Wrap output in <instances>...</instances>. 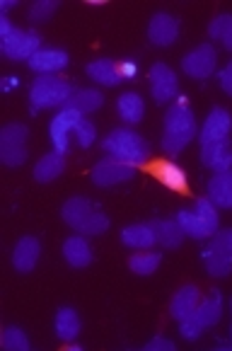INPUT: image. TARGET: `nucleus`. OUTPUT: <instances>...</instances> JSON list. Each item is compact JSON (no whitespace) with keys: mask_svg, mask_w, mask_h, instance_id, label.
<instances>
[{"mask_svg":"<svg viewBox=\"0 0 232 351\" xmlns=\"http://www.w3.org/2000/svg\"><path fill=\"white\" fill-rule=\"evenodd\" d=\"M175 221L179 223V228L184 230L186 238H194V240H211L220 230L218 206L208 197L196 199L191 208L177 211Z\"/></svg>","mask_w":232,"mask_h":351,"instance_id":"obj_3","label":"nucleus"},{"mask_svg":"<svg viewBox=\"0 0 232 351\" xmlns=\"http://www.w3.org/2000/svg\"><path fill=\"white\" fill-rule=\"evenodd\" d=\"M0 344H3V349L5 351H29L31 349V341L29 337H27L25 330H20V327L10 325L3 330V335H0Z\"/></svg>","mask_w":232,"mask_h":351,"instance_id":"obj_32","label":"nucleus"},{"mask_svg":"<svg viewBox=\"0 0 232 351\" xmlns=\"http://www.w3.org/2000/svg\"><path fill=\"white\" fill-rule=\"evenodd\" d=\"M121 245H126L133 252H143V250H153L157 245L155 238L153 223H131L121 230Z\"/></svg>","mask_w":232,"mask_h":351,"instance_id":"obj_18","label":"nucleus"},{"mask_svg":"<svg viewBox=\"0 0 232 351\" xmlns=\"http://www.w3.org/2000/svg\"><path fill=\"white\" fill-rule=\"evenodd\" d=\"M119 73L124 80H133V77H138V63L133 58H124V61H119Z\"/></svg>","mask_w":232,"mask_h":351,"instance_id":"obj_38","label":"nucleus"},{"mask_svg":"<svg viewBox=\"0 0 232 351\" xmlns=\"http://www.w3.org/2000/svg\"><path fill=\"white\" fill-rule=\"evenodd\" d=\"M73 141L77 143V148H83V150L92 148L94 141H97V126L83 117V119L75 124V129H73Z\"/></svg>","mask_w":232,"mask_h":351,"instance_id":"obj_33","label":"nucleus"},{"mask_svg":"<svg viewBox=\"0 0 232 351\" xmlns=\"http://www.w3.org/2000/svg\"><path fill=\"white\" fill-rule=\"evenodd\" d=\"M150 172H153L155 180L160 182V184H165L167 189L179 191V194H186V189H189V177H186V172L181 170L177 162L167 160V158L155 160L153 165H150Z\"/></svg>","mask_w":232,"mask_h":351,"instance_id":"obj_17","label":"nucleus"},{"mask_svg":"<svg viewBox=\"0 0 232 351\" xmlns=\"http://www.w3.org/2000/svg\"><path fill=\"white\" fill-rule=\"evenodd\" d=\"M179 335L184 337L186 341H196L198 337L203 335V325L196 320V317L191 315V317H186V320L179 322Z\"/></svg>","mask_w":232,"mask_h":351,"instance_id":"obj_35","label":"nucleus"},{"mask_svg":"<svg viewBox=\"0 0 232 351\" xmlns=\"http://www.w3.org/2000/svg\"><path fill=\"white\" fill-rule=\"evenodd\" d=\"M179 39V20L170 12H155L148 22V42L153 47H172Z\"/></svg>","mask_w":232,"mask_h":351,"instance_id":"obj_14","label":"nucleus"},{"mask_svg":"<svg viewBox=\"0 0 232 351\" xmlns=\"http://www.w3.org/2000/svg\"><path fill=\"white\" fill-rule=\"evenodd\" d=\"M230 349H232V325H230Z\"/></svg>","mask_w":232,"mask_h":351,"instance_id":"obj_42","label":"nucleus"},{"mask_svg":"<svg viewBox=\"0 0 232 351\" xmlns=\"http://www.w3.org/2000/svg\"><path fill=\"white\" fill-rule=\"evenodd\" d=\"M56 10H58L56 0H36V3H31V8H29V20L34 22V25H42V22L51 20Z\"/></svg>","mask_w":232,"mask_h":351,"instance_id":"obj_34","label":"nucleus"},{"mask_svg":"<svg viewBox=\"0 0 232 351\" xmlns=\"http://www.w3.org/2000/svg\"><path fill=\"white\" fill-rule=\"evenodd\" d=\"M39 257H42V243L34 235H25L12 247V267L20 274H31L39 264Z\"/></svg>","mask_w":232,"mask_h":351,"instance_id":"obj_16","label":"nucleus"},{"mask_svg":"<svg viewBox=\"0 0 232 351\" xmlns=\"http://www.w3.org/2000/svg\"><path fill=\"white\" fill-rule=\"evenodd\" d=\"M153 228H155L157 245H162L165 250L181 247V243L186 240L184 230H181L179 223H177L175 218H160V221H153Z\"/></svg>","mask_w":232,"mask_h":351,"instance_id":"obj_26","label":"nucleus"},{"mask_svg":"<svg viewBox=\"0 0 232 351\" xmlns=\"http://www.w3.org/2000/svg\"><path fill=\"white\" fill-rule=\"evenodd\" d=\"M218 83H220L222 93L230 95V97H232V61H227L225 68H222V71L218 73Z\"/></svg>","mask_w":232,"mask_h":351,"instance_id":"obj_37","label":"nucleus"},{"mask_svg":"<svg viewBox=\"0 0 232 351\" xmlns=\"http://www.w3.org/2000/svg\"><path fill=\"white\" fill-rule=\"evenodd\" d=\"M198 126L196 117H194V109L189 107V99L184 95L175 99V102L167 107L165 114V129H162V150L165 155H179L191 141L196 138Z\"/></svg>","mask_w":232,"mask_h":351,"instance_id":"obj_1","label":"nucleus"},{"mask_svg":"<svg viewBox=\"0 0 232 351\" xmlns=\"http://www.w3.org/2000/svg\"><path fill=\"white\" fill-rule=\"evenodd\" d=\"M208 199L218 208H232V170L213 172L208 180Z\"/></svg>","mask_w":232,"mask_h":351,"instance_id":"obj_24","label":"nucleus"},{"mask_svg":"<svg viewBox=\"0 0 232 351\" xmlns=\"http://www.w3.org/2000/svg\"><path fill=\"white\" fill-rule=\"evenodd\" d=\"M10 8H15V0H3V3H0V15H8Z\"/></svg>","mask_w":232,"mask_h":351,"instance_id":"obj_41","label":"nucleus"},{"mask_svg":"<svg viewBox=\"0 0 232 351\" xmlns=\"http://www.w3.org/2000/svg\"><path fill=\"white\" fill-rule=\"evenodd\" d=\"M116 114L126 124H140L145 117V99L138 93H121L116 99Z\"/></svg>","mask_w":232,"mask_h":351,"instance_id":"obj_28","label":"nucleus"},{"mask_svg":"<svg viewBox=\"0 0 232 351\" xmlns=\"http://www.w3.org/2000/svg\"><path fill=\"white\" fill-rule=\"evenodd\" d=\"M53 332H56V337L63 341V344L75 341L77 335L83 332V320H80V315H77V310L68 308V305L58 308L56 315H53Z\"/></svg>","mask_w":232,"mask_h":351,"instance_id":"obj_19","label":"nucleus"},{"mask_svg":"<svg viewBox=\"0 0 232 351\" xmlns=\"http://www.w3.org/2000/svg\"><path fill=\"white\" fill-rule=\"evenodd\" d=\"M162 264V254L155 250H143V252H133L129 257V269L136 276H150L157 271Z\"/></svg>","mask_w":232,"mask_h":351,"instance_id":"obj_30","label":"nucleus"},{"mask_svg":"<svg viewBox=\"0 0 232 351\" xmlns=\"http://www.w3.org/2000/svg\"><path fill=\"white\" fill-rule=\"evenodd\" d=\"M66 107L75 109V112H80L85 117V114H92L104 107V95L94 88H75Z\"/></svg>","mask_w":232,"mask_h":351,"instance_id":"obj_27","label":"nucleus"},{"mask_svg":"<svg viewBox=\"0 0 232 351\" xmlns=\"http://www.w3.org/2000/svg\"><path fill=\"white\" fill-rule=\"evenodd\" d=\"M194 317L201 322L203 330L218 325V322H220V317H222V295H220V291H211V295H208V298H201V303H198Z\"/></svg>","mask_w":232,"mask_h":351,"instance_id":"obj_29","label":"nucleus"},{"mask_svg":"<svg viewBox=\"0 0 232 351\" xmlns=\"http://www.w3.org/2000/svg\"><path fill=\"white\" fill-rule=\"evenodd\" d=\"M63 170H66V155L51 150V153L42 155L39 162L34 165V180L39 184H49V182L58 180L63 175Z\"/></svg>","mask_w":232,"mask_h":351,"instance_id":"obj_25","label":"nucleus"},{"mask_svg":"<svg viewBox=\"0 0 232 351\" xmlns=\"http://www.w3.org/2000/svg\"><path fill=\"white\" fill-rule=\"evenodd\" d=\"M83 119V114L75 112L70 107H63L56 112V117L49 124V136H51V145L56 153L68 155L70 150V138H73V129H75L77 121Z\"/></svg>","mask_w":232,"mask_h":351,"instance_id":"obj_11","label":"nucleus"},{"mask_svg":"<svg viewBox=\"0 0 232 351\" xmlns=\"http://www.w3.org/2000/svg\"><path fill=\"white\" fill-rule=\"evenodd\" d=\"M136 170L138 167L129 165V162H121L116 158H102L97 165L92 167V182L97 186H116V184H124V182L133 180L136 177Z\"/></svg>","mask_w":232,"mask_h":351,"instance_id":"obj_12","label":"nucleus"},{"mask_svg":"<svg viewBox=\"0 0 232 351\" xmlns=\"http://www.w3.org/2000/svg\"><path fill=\"white\" fill-rule=\"evenodd\" d=\"M143 349L145 351H177V346H175V341H172V339L157 335V337H153V339H150Z\"/></svg>","mask_w":232,"mask_h":351,"instance_id":"obj_36","label":"nucleus"},{"mask_svg":"<svg viewBox=\"0 0 232 351\" xmlns=\"http://www.w3.org/2000/svg\"><path fill=\"white\" fill-rule=\"evenodd\" d=\"M208 36L213 42H220L222 49L232 51V15L220 12V15L213 17L211 25H208Z\"/></svg>","mask_w":232,"mask_h":351,"instance_id":"obj_31","label":"nucleus"},{"mask_svg":"<svg viewBox=\"0 0 232 351\" xmlns=\"http://www.w3.org/2000/svg\"><path fill=\"white\" fill-rule=\"evenodd\" d=\"M12 29H15V25L8 20V15H0V36H8Z\"/></svg>","mask_w":232,"mask_h":351,"instance_id":"obj_40","label":"nucleus"},{"mask_svg":"<svg viewBox=\"0 0 232 351\" xmlns=\"http://www.w3.org/2000/svg\"><path fill=\"white\" fill-rule=\"evenodd\" d=\"M203 267L216 279H225L232 274V228L218 230L201 252Z\"/></svg>","mask_w":232,"mask_h":351,"instance_id":"obj_6","label":"nucleus"},{"mask_svg":"<svg viewBox=\"0 0 232 351\" xmlns=\"http://www.w3.org/2000/svg\"><path fill=\"white\" fill-rule=\"evenodd\" d=\"M27 138L29 129L25 124H8L0 129V162L5 167H20L27 162Z\"/></svg>","mask_w":232,"mask_h":351,"instance_id":"obj_7","label":"nucleus"},{"mask_svg":"<svg viewBox=\"0 0 232 351\" xmlns=\"http://www.w3.org/2000/svg\"><path fill=\"white\" fill-rule=\"evenodd\" d=\"M232 134V114L225 107H213L208 112L206 121H203L201 131H198V143H220V141H230Z\"/></svg>","mask_w":232,"mask_h":351,"instance_id":"obj_13","label":"nucleus"},{"mask_svg":"<svg viewBox=\"0 0 232 351\" xmlns=\"http://www.w3.org/2000/svg\"><path fill=\"white\" fill-rule=\"evenodd\" d=\"M15 88H20V77L17 75L3 77V83H0V90H3V93H12Z\"/></svg>","mask_w":232,"mask_h":351,"instance_id":"obj_39","label":"nucleus"},{"mask_svg":"<svg viewBox=\"0 0 232 351\" xmlns=\"http://www.w3.org/2000/svg\"><path fill=\"white\" fill-rule=\"evenodd\" d=\"M102 150L109 158H116L121 162H129L133 167H143L150 160V145L133 129H114L102 141Z\"/></svg>","mask_w":232,"mask_h":351,"instance_id":"obj_4","label":"nucleus"},{"mask_svg":"<svg viewBox=\"0 0 232 351\" xmlns=\"http://www.w3.org/2000/svg\"><path fill=\"white\" fill-rule=\"evenodd\" d=\"M230 310H232V300H230Z\"/></svg>","mask_w":232,"mask_h":351,"instance_id":"obj_43","label":"nucleus"},{"mask_svg":"<svg viewBox=\"0 0 232 351\" xmlns=\"http://www.w3.org/2000/svg\"><path fill=\"white\" fill-rule=\"evenodd\" d=\"M201 162L206 167H211L213 172L232 170V141L201 145Z\"/></svg>","mask_w":232,"mask_h":351,"instance_id":"obj_21","label":"nucleus"},{"mask_svg":"<svg viewBox=\"0 0 232 351\" xmlns=\"http://www.w3.org/2000/svg\"><path fill=\"white\" fill-rule=\"evenodd\" d=\"M88 77L92 83L102 85V88H116L119 83H124V77L119 73V63H114L112 58H94L85 68Z\"/></svg>","mask_w":232,"mask_h":351,"instance_id":"obj_20","label":"nucleus"},{"mask_svg":"<svg viewBox=\"0 0 232 351\" xmlns=\"http://www.w3.org/2000/svg\"><path fill=\"white\" fill-rule=\"evenodd\" d=\"M73 85L61 75H36L29 85V104L31 114L44 109H63L73 95Z\"/></svg>","mask_w":232,"mask_h":351,"instance_id":"obj_5","label":"nucleus"},{"mask_svg":"<svg viewBox=\"0 0 232 351\" xmlns=\"http://www.w3.org/2000/svg\"><path fill=\"white\" fill-rule=\"evenodd\" d=\"M63 259L70 264L73 269H85L92 264V247H90L85 235H70L63 243Z\"/></svg>","mask_w":232,"mask_h":351,"instance_id":"obj_23","label":"nucleus"},{"mask_svg":"<svg viewBox=\"0 0 232 351\" xmlns=\"http://www.w3.org/2000/svg\"><path fill=\"white\" fill-rule=\"evenodd\" d=\"M181 71L194 80H208L218 71V51L213 42L198 44L194 51H189L181 58Z\"/></svg>","mask_w":232,"mask_h":351,"instance_id":"obj_9","label":"nucleus"},{"mask_svg":"<svg viewBox=\"0 0 232 351\" xmlns=\"http://www.w3.org/2000/svg\"><path fill=\"white\" fill-rule=\"evenodd\" d=\"M150 93H153V99L157 104H167L175 102L179 97V77L172 71L167 63H153L150 68Z\"/></svg>","mask_w":232,"mask_h":351,"instance_id":"obj_10","label":"nucleus"},{"mask_svg":"<svg viewBox=\"0 0 232 351\" xmlns=\"http://www.w3.org/2000/svg\"><path fill=\"white\" fill-rule=\"evenodd\" d=\"M68 63H70V56H68L63 49L42 47L29 61H27V66H29L36 75H58L61 71H66Z\"/></svg>","mask_w":232,"mask_h":351,"instance_id":"obj_15","label":"nucleus"},{"mask_svg":"<svg viewBox=\"0 0 232 351\" xmlns=\"http://www.w3.org/2000/svg\"><path fill=\"white\" fill-rule=\"evenodd\" d=\"M39 49H42V36L34 29L15 27L8 36H0V51L10 61H29Z\"/></svg>","mask_w":232,"mask_h":351,"instance_id":"obj_8","label":"nucleus"},{"mask_svg":"<svg viewBox=\"0 0 232 351\" xmlns=\"http://www.w3.org/2000/svg\"><path fill=\"white\" fill-rule=\"evenodd\" d=\"M61 218L68 228L77 232V235H104L109 230V216L97 206L94 202H90L88 197H70L61 206Z\"/></svg>","mask_w":232,"mask_h":351,"instance_id":"obj_2","label":"nucleus"},{"mask_svg":"<svg viewBox=\"0 0 232 351\" xmlns=\"http://www.w3.org/2000/svg\"><path fill=\"white\" fill-rule=\"evenodd\" d=\"M198 303H201V293H198L196 286H194V284L181 286V289L175 293V298H172V303H170L172 317H175L177 322L186 320V317H191L194 313H196Z\"/></svg>","mask_w":232,"mask_h":351,"instance_id":"obj_22","label":"nucleus"}]
</instances>
